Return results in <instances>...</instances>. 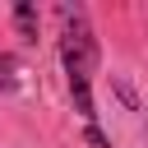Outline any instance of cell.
I'll return each mask as SVG.
<instances>
[{
	"label": "cell",
	"mask_w": 148,
	"mask_h": 148,
	"mask_svg": "<svg viewBox=\"0 0 148 148\" xmlns=\"http://www.w3.org/2000/svg\"><path fill=\"white\" fill-rule=\"evenodd\" d=\"M60 60H65V74H69V92H74V111L97 125V111H92V74H97V37L83 18L79 5H60Z\"/></svg>",
	"instance_id": "6da1fadb"
},
{
	"label": "cell",
	"mask_w": 148,
	"mask_h": 148,
	"mask_svg": "<svg viewBox=\"0 0 148 148\" xmlns=\"http://www.w3.org/2000/svg\"><path fill=\"white\" fill-rule=\"evenodd\" d=\"M14 23H18L23 37H37V14H32V5H18V9H14Z\"/></svg>",
	"instance_id": "7a4b0ae2"
},
{
	"label": "cell",
	"mask_w": 148,
	"mask_h": 148,
	"mask_svg": "<svg viewBox=\"0 0 148 148\" xmlns=\"http://www.w3.org/2000/svg\"><path fill=\"white\" fill-rule=\"evenodd\" d=\"M88 143H92V148H111V143H106V134H102L97 125H88Z\"/></svg>",
	"instance_id": "3957f363"
},
{
	"label": "cell",
	"mask_w": 148,
	"mask_h": 148,
	"mask_svg": "<svg viewBox=\"0 0 148 148\" xmlns=\"http://www.w3.org/2000/svg\"><path fill=\"white\" fill-rule=\"evenodd\" d=\"M9 69H14V60H9V56H0V83H5V88L14 83V79H9Z\"/></svg>",
	"instance_id": "277c9868"
}]
</instances>
